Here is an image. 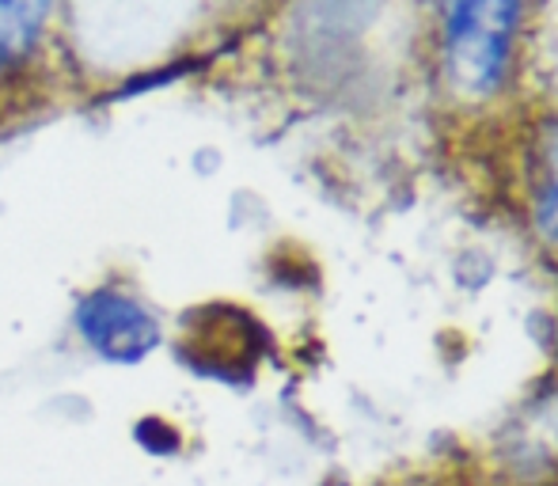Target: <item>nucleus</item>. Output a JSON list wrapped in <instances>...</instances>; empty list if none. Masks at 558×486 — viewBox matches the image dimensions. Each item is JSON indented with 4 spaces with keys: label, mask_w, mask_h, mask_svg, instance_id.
Here are the masks:
<instances>
[{
    "label": "nucleus",
    "mask_w": 558,
    "mask_h": 486,
    "mask_svg": "<svg viewBox=\"0 0 558 486\" xmlns=\"http://www.w3.org/2000/svg\"><path fill=\"white\" fill-rule=\"evenodd\" d=\"M76 327L84 342L114 365H137L160 347V324L153 312L114 289L84 296L76 308Z\"/></svg>",
    "instance_id": "obj_2"
},
{
    "label": "nucleus",
    "mask_w": 558,
    "mask_h": 486,
    "mask_svg": "<svg viewBox=\"0 0 558 486\" xmlns=\"http://www.w3.org/2000/svg\"><path fill=\"white\" fill-rule=\"evenodd\" d=\"M521 0H452L445 23L448 84L460 96L483 99L498 92L509 65Z\"/></svg>",
    "instance_id": "obj_1"
},
{
    "label": "nucleus",
    "mask_w": 558,
    "mask_h": 486,
    "mask_svg": "<svg viewBox=\"0 0 558 486\" xmlns=\"http://www.w3.org/2000/svg\"><path fill=\"white\" fill-rule=\"evenodd\" d=\"M551 160H555V171H551V183H547V217H558V148H551Z\"/></svg>",
    "instance_id": "obj_4"
},
{
    "label": "nucleus",
    "mask_w": 558,
    "mask_h": 486,
    "mask_svg": "<svg viewBox=\"0 0 558 486\" xmlns=\"http://www.w3.org/2000/svg\"><path fill=\"white\" fill-rule=\"evenodd\" d=\"M53 0H0V58H23L35 46Z\"/></svg>",
    "instance_id": "obj_3"
}]
</instances>
